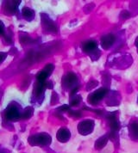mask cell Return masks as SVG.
Wrapping results in <instances>:
<instances>
[{"instance_id": "6da1fadb", "label": "cell", "mask_w": 138, "mask_h": 153, "mask_svg": "<svg viewBox=\"0 0 138 153\" xmlns=\"http://www.w3.org/2000/svg\"><path fill=\"white\" fill-rule=\"evenodd\" d=\"M133 62L131 56L128 53H117L109 56L108 64L113 68L117 69H125L129 67Z\"/></svg>"}, {"instance_id": "7a4b0ae2", "label": "cell", "mask_w": 138, "mask_h": 153, "mask_svg": "<svg viewBox=\"0 0 138 153\" xmlns=\"http://www.w3.org/2000/svg\"><path fill=\"white\" fill-rule=\"evenodd\" d=\"M22 109L20 108L19 104H17L15 102H10L7 106V108L4 112L5 120L10 121V122L19 120H21V116H22Z\"/></svg>"}, {"instance_id": "3957f363", "label": "cell", "mask_w": 138, "mask_h": 153, "mask_svg": "<svg viewBox=\"0 0 138 153\" xmlns=\"http://www.w3.org/2000/svg\"><path fill=\"white\" fill-rule=\"evenodd\" d=\"M81 49L84 53L90 56L92 60H98L101 56V51L98 48V43L93 40H89L83 42L81 45Z\"/></svg>"}, {"instance_id": "277c9868", "label": "cell", "mask_w": 138, "mask_h": 153, "mask_svg": "<svg viewBox=\"0 0 138 153\" xmlns=\"http://www.w3.org/2000/svg\"><path fill=\"white\" fill-rule=\"evenodd\" d=\"M28 142L32 146H48L52 143V138L47 132H41L28 137Z\"/></svg>"}, {"instance_id": "5b68a950", "label": "cell", "mask_w": 138, "mask_h": 153, "mask_svg": "<svg viewBox=\"0 0 138 153\" xmlns=\"http://www.w3.org/2000/svg\"><path fill=\"white\" fill-rule=\"evenodd\" d=\"M40 16H41V27L43 28V30L46 33L51 34V35H57L59 32V28L55 22L49 17L48 15L45 13H41Z\"/></svg>"}, {"instance_id": "8992f818", "label": "cell", "mask_w": 138, "mask_h": 153, "mask_svg": "<svg viewBox=\"0 0 138 153\" xmlns=\"http://www.w3.org/2000/svg\"><path fill=\"white\" fill-rule=\"evenodd\" d=\"M109 89L106 87L99 88L98 90L90 93L87 97V102L90 105H98L104 98L105 97L109 92Z\"/></svg>"}, {"instance_id": "52a82bcc", "label": "cell", "mask_w": 138, "mask_h": 153, "mask_svg": "<svg viewBox=\"0 0 138 153\" xmlns=\"http://www.w3.org/2000/svg\"><path fill=\"white\" fill-rule=\"evenodd\" d=\"M79 77L73 71H69L62 77V84L63 88L66 90H70V91L79 87Z\"/></svg>"}, {"instance_id": "ba28073f", "label": "cell", "mask_w": 138, "mask_h": 153, "mask_svg": "<svg viewBox=\"0 0 138 153\" xmlns=\"http://www.w3.org/2000/svg\"><path fill=\"white\" fill-rule=\"evenodd\" d=\"M94 126H95V122L93 120L87 119L80 121L78 126H77V130L80 134H81L83 136H86L89 135L90 133L93 132L94 130Z\"/></svg>"}, {"instance_id": "9c48e42d", "label": "cell", "mask_w": 138, "mask_h": 153, "mask_svg": "<svg viewBox=\"0 0 138 153\" xmlns=\"http://www.w3.org/2000/svg\"><path fill=\"white\" fill-rule=\"evenodd\" d=\"M47 88V81L46 82H38L36 81L34 84L33 88V98H34L35 102L39 101L41 103L44 98V93Z\"/></svg>"}, {"instance_id": "30bf717a", "label": "cell", "mask_w": 138, "mask_h": 153, "mask_svg": "<svg viewBox=\"0 0 138 153\" xmlns=\"http://www.w3.org/2000/svg\"><path fill=\"white\" fill-rule=\"evenodd\" d=\"M104 117L106 118L108 124L110 126V131L118 132L120 130V122L117 119V112H109L104 114Z\"/></svg>"}, {"instance_id": "8fae6325", "label": "cell", "mask_w": 138, "mask_h": 153, "mask_svg": "<svg viewBox=\"0 0 138 153\" xmlns=\"http://www.w3.org/2000/svg\"><path fill=\"white\" fill-rule=\"evenodd\" d=\"M21 1H5L3 4V11L5 15L14 16L18 11Z\"/></svg>"}, {"instance_id": "7c38bea8", "label": "cell", "mask_w": 138, "mask_h": 153, "mask_svg": "<svg viewBox=\"0 0 138 153\" xmlns=\"http://www.w3.org/2000/svg\"><path fill=\"white\" fill-rule=\"evenodd\" d=\"M121 102V95L117 91H110L105 97V102L110 107L118 106Z\"/></svg>"}, {"instance_id": "4fadbf2b", "label": "cell", "mask_w": 138, "mask_h": 153, "mask_svg": "<svg viewBox=\"0 0 138 153\" xmlns=\"http://www.w3.org/2000/svg\"><path fill=\"white\" fill-rule=\"evenodd\" d=\"M117 40V37L113 34H107V35H104L103 37L100 40V45L102 47V48L104 50H108L112 48V46L115 44Z\"/></svg>"}, {"instance_id": "5bb4252c", "label": "cell", "mask_w": 138, "mask_h": 153, "mask_svg": "<svg viewBox=\"0 0 138 153\" xmlns=\"http://www.w3.org/2000/svg\"><path fill=\"white\" fill-rule=\"evenodd\" d=\"M71 138V132L68 128L66 127H62L58 130L56 133V139L61 143H66L68 142Z\"/></svg>"}, {"instance_id": "9a60e30c", "label": "cell", "mask_w": 138, "mask_h": 153, "mask_svg": "<svg viewBox=\"0 0 138 153\" xmlns=\"http://www.w3.org/2000/svg\"><path fill=\"white\" fill-rule=\"evenodd\" d=\"M129 134L132 140H138V121H132L129 125Z\"/></svg>"}, {"instance_id": "2e32d148", "label": "cell", "mask_w": 138, "mask_h": 153, "mask_svg": "<svg viewBox=\"0 0 138 153\" xmlns=\"http://www.w3.org/2000/svg\"><path fill=\"white\" fill-rule=\"evenodd\" d=\"M22 16L26 21L31 22L34 19L35 13L32 9L28 7H23L22 10Z\"/></svg>"}, {"instance_id": "e0dca14e", "label": "cell", "mask_w": 138, "mask_h": 153, "mask_svg": "<svg viewBox=\"0 0 138 153\" xmlns=\"http://www.w3.org/2000/svg\"><path fill=\"white\" fill-rule=\"evenodd\" d=\"M108 141H109V137H108V134H106V135H103V136H101L100 138H98V139H97L96 142H95V149L96 150H102L104 147H105V146L107 145V143H108Z\"/></svg>"}, {"instance_id": "ac0fdd59", "label": "cell", "mask_w": 138, "mask_h": 153, "mask_svg": "<svg viewBox=\"0 0 138 153\" xmlns=\"http://www.w3.org/2000/svg\"><path fill=\"white\" fill-rule=\"evenodd\" d=\"M33 114H34V108L32 107H27L22 111L21 120H28L31 118L33 116Z\"/></svg>"}, {"instance_id": "d6986e66", "label": "cell", "mask_w": 138, "mask_h": 153, "mask_svg": "<svg viewBox=\"0 0 138 153\" xmlns=\"http://www.w3.org/2000/svg\"><path fill=\"white\" fill-rule=\"evenodd\" d=\"M82 100V97L80 95H74V96H70V100H69V106L70 107H77L78 105H80V102Z\"/></svg>"}, {"instance_id": "ffe728a7", "label": "cell", "mask_w": 138, "mask_h": 153, "mask_svg": "<svg viewBox=\"0 0 138 153\" xmlns=\"http://www.w3.org/2000/svg\"><path fill=\"white\" fill-rule=\"evenodd\" d=\"M108 137H109V140H111L115 144V146H118V144H119V136H118L117 132L110 131L108 133Z\"/></svg>"}, {"instance_id": "44dd1931", "label": "cell", "mask_w": 138, "mask_h": 153, "mask_svg": "<svg viewBox=\"0 0 138 153\" xmlns=\"http://www.w3.org/2000/svg\"><path fill=\"white\" fill-rule=\"evenodd\" d=\"M48 76H49L48 75V73L45 72L43 70H41L36 75V81H38V82H46Z\"/></svg>"}, {"instance_id": "7402d4cb", "label": "cell", "mask_w": 138, "mask_h": 153, "mask_svg": "<svg viewBox=\"0 0 138 153\" xmlns=\"http://www.w3.org/2000/svg\"><path fill=\"white\" fill-rule=\"evenodd\" d=\"M34 40H32L29 36L26 34H20V42L22 44H31L34 42Z\"/></svg>"}, {"instance_id": "603a6c76", "label": "cell", "mask_w": 138, "mask_h": 153, "mask_svg": "<svg viewBox=\"0 0 138 153\" xmlns=\"http://www.w3.org/2000/svg\"><path fill=\"white\" fill-rule=\"evenodd\" d=\"M42 70H43L45 72H47L48 76H50L51 75H52V73H53L54 70H55V65H54L53 64L49 63V64H47V65H45V67H44Z\"/></svg>"}, {"instance_id": "cb8c5ba5", "label": "cell", "mask_w": 138, "mask_h": 153, "mask_svg": "<svg viewBox=\"0 0 138 153\" xmlns=\"http://www.w3.org/2000/svg\"><path fill=\"white\" fill-rule=\"evenodd\" d=\"M98 85V82L97 81V80H90L89 82L87 83V84H86V91H92V89H94V88H96L97 86Z\"/></svg>"}, {"instance_id": "d4e9b609", "label": "cell", "mask_w": 138, "mask_h": 153, "mask_svg": "<svg viewBox=\"0 0 138 153\" xmlns=\"http://www.w3.org/2000/svg\"><path fill=\"white\" fill-rule=\"evenodd\" d=\"M110 75L109 73H107V72H105L104 74L103 75V84L104 86L105 87L106 86V88H108L109 86H110Z\"/></svg>"}, {"instance_id": "484cf974", "label": "cell", "mask_w": 138, "mask_h": 153, "mask_svg": "<svg viewBox=\"0 0 138 153\" xmlns=\"http://www.w3.org/2000/svg\"><path fill=\"white\" fill-rule=\"evenodd\" d=\"M4 40H5V42L8 44H12V34H11V32L10 31H5V34L4 35Z\"/></svg>"}, {"instance_id": "4316f807", "label": "cell", "mask_w": 138, "mask_h": 153, "mask_svg": "<svg viewBox=\"0 0 138 153\" xmlns=\"http://www.w3.org/2000/svg\"><path fill=\"white\" fill-rule=\"evenodd\" d=\"M119 16H120V18H121L122 20H126V19H129V18L130 17V13L129 10H124L121 11Z\"/></svg>"}, {"instance_id": "83f0119b", "label": "cell", "mask_w": 138, "mask_h": 153, "mask_svg": "<svg viewBox=\"0 0 138 153\" xmlns=\"http://www.w3.org/2000/svg\"><path fill=\"white\" fill-rule=\"evenodd\" d=\"M69 115L71 116V117H74V118H80L81 116H82V114H81V112L80 111H74V110H69Z\"/></svg>"}, {"instance_id": "f1b7e54d", "label": "cell", "mask_w": 138, "mask_h": 153, "mask_svg": "<svg viewBox=\"0 0 138 153\" xmlns=\"http://www.w3.org/2000/svg\"><path fill=\"white\" fill-rule=\"evenodd\" d=\"M70 110V106L69 105H62V107H59L57 108V111H59L61 114L64 112H68Z\"/></svg>"}, {"instance_id": "f546056e", "label": "cell", "mask_w": 138, "mask_h": 153, "mask_svg": "<svg viewBox=\"0 0 138 153\" xmlns=\"http://www.w3.org/2000/svg\"><path fill=\"white\" fill-rule=\"evenodd\" d=\"M58 102H59V96L55 92H53V94H52V100H51V104H56Z\"/></svg>"}, {"instance_id": "4dcf8cb0", "label": "cell", "mask_w": 138, "mask_h": 153, "mask_svg": "<svg viewBox=\"0 0 138 153\" xmlns=\"http://www.w3.org/2000/svg\"><path fill=\"white\" fill-rule=\"evenodd\" d=\"M93 8H94V4H87V5H86L84 7V11L86 13H90L93 10Z\"/></svg>"}, {"instance_id": "1f68e13d", "label": "cell", "mask_w": 138, "mask_h": 153, "mask_svg": "<svg viewBox=\"0 0 138 153\" xmlns=\"http://www.w3.org/2000/svg\"><path fill=\"white\" fill-rule=\"evenodd\" d=\"M5 27L4 24L3 23V22L0 20V36H4L5 34Z\"/></svg>"}, {"instance_id": "d6a6232c", "label": "cell", "mask_w": 138, "mask_h": 153, "mask_svg": "<svg viewBox=\"0 0 138 153\" xmlns=\"http://www.w3.org/2000/svg\"><path fill=\"white\" fill-rule=\"evenodd\" d=\"M7 55L8 54H7L6 53H3V52L0 53V65L5 60V59L7 58Z\"/></svg>"}, {"instance_id": "836d02e7", "label": "cell", "mask_w": 138, "mask_h": 153, "mask_svg": "<svg viewBox=\"0 0 138 153\" xmlns=\"http://www.w3.org/2000/svg\"><path fill=\"white\" fill-rule=\"evenodd\" d=\"M47 88L48 89H53V83H52V81H47Z\"/></svg>"}, {"instance_id": "e575fe53", "label": "cell", "mask_w": 138, "mask_h": 153, "mask_svg": "<svg viewBox=\"0 0 138 153\" xmlns=\"http://www.w3.org/2000/svg\"><path fill=\"white\" fill-rule=\"evenodd\" d=\"M135 46L136 47V49H137V54H138V36L136 37V41H135Z\"/></svg>"}, {"instance_id": "d590c367", "label": "cell", "mask_w": 138, "mask_h": 153, "mask_svg": "<svg viewBox=\"0 0 138 153\" xmlns=\"http://www.w3.org/2000/svg\"><path fill=\"white\" fill-rule=\"evenodd\" d=\"M137 104H138V97H137Z\"/></svg>"}]
</instances>
